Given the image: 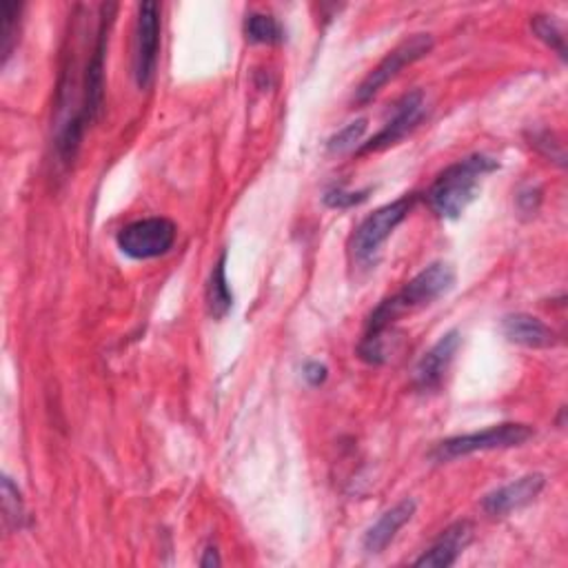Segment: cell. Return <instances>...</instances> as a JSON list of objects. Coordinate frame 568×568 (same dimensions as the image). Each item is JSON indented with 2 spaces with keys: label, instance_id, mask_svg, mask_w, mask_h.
I'll return each mask as SVG.
<instances>
[{
  "label": "cell",
  "instance_id": "1",
  "mask_svg": "<svg viewBox=\"0 0 568 568\" xmlns=\"http://www.w3.org/2000/svg\"><path fill=\"white\" fill-rule=\"evenodd\" d=\"M456 284V271L446 262H433L422 269L413 280H409L403 292L380 302L371 313L367 333L360 345V358L371 365H382L386 360V333L388 329L407 313L427 309L442 296H446Z\"/></svg>",
  "mask_w": 568,
  "mask_h": 568
},
{
  "label": "cell",
  "instance_id": "2",
  "mask_svg": "<svg viewBox=\"0 0 568 568\" xmlns=\"http://www.w3.org/2000/svg\"><path fill=\"white\" fill-rule=\"evenodd\" d=\"M497 166V160L484 153L469 156L456 164L446 166L427 194L431 209L444 220L460 218L467 211V207L478 198L482 178L493 174Z\"/></svg>",
  "mask_w": 568,
  "mask_h": 568
},
{
  "label": "cell",
  "instance_id": "3",
  "mask_svg": "<svg viewBox=\"0 0 568 568\" xmlns=\"http://www.w3.org/2000/svg\"><path fill=\"white\" fill-rule=\"evenodd\" d=\"M533 435H535V429L529 427V424L506 422V424H497V427H491V429H484V431H478V433H465V435L442 440L433 448L431 458L435 462H453L458 458L471 456V453L522 446Z\"/></svg>",
  "mask_w": 568,
  "mask_h": 568
},
{
  "label": "cell",
  "instance_id": "4",
  "mask_svg": "<svg viewBox=\"0 0 568 568\" xmlns=\"http://www.w3.org/2000/svg\"><path fill=\"white\" fill-rule=\"evenodd\" d=\"M416 202H418V196L407 194L403 198L380 207L369 218H365L349 245L354 260L358 264H369L378 256V251L386 243V238L405 222V218L411 213Z\"/></svg>",
  "mask_w": 568,
  "mask_h": 568
},
{
  "label": "cell",
  "instance_id": "5",
  "mask_svg": "<svg viewBox=\"0 0 568 568\" xmlns=\"http://www.w3.org/2000/svg\"><path fill=\"white\" fill-rule=\"evenodd\" d=\"M433 49V36L431 34H413L405 42L397 45L393 51H388L380 61L378 67L371 70V74L362 81V85L356 89V102L367 104L371 102L393 78L403 74L405 67H411L420 59Z\"/></svg>",
  "mask_w": 568,
  "mask_h": 568
},
{
  "label": "cell",
  "instance_id": "6",
  "mask_svg": "<svg viewBox=\"0 0 568 568\" xmlns=\"http://www.w3.org/2000/svg\"><path fill=\"white\" fill-rule=\"evenodd\" d=\"M119 249L134 260H151L164 256L176 243V224L166 218H145L121 230Z\"/></svg>",
  "mask_w": 568,
  "mask_h": 568
},
{
  "label": "cell",
  "instance_id": "7",
  "mask_svg": "<svg viewBox=\"0 0 568 568\" xmlns=\"http://www.w3.org/2000/svg\"><path fill=\"white\" fill-rule=\"evenodd\" d=\"M160 49V5L153 0L138 5L134 38V78L140 89L149 87L158 65Z\"/></svg>",
  "mask_w": 568,
  "mask_h": 568
},
{
  "label": "cell",
  "instance_id": "8",
  "mask_svg": "<svg viewBox=\"0 0 568 568\" xmlns=\"http://www.w3.org/2000/svg\"><path fill=\"white\" fill-rule=\"evenodd\" d=\"M427 116V98L422 91H413L405 96L400 102L395 104L393 119L382 127L380 134H375L367 145L360 147V153L380 151L395 143H400L407 134H411Z\"/></svg>",
  "mask_w": 568,
  "mask_h": 568
},
{
  "label": "cell",
  "instance_id": "9",
  "mask_svg": "<svg viewBox=\"0 0 568 568\" xmlns=\"http://www.w3.org/2000/svg\"><path fill=\"white\" fill-rule=\"evenodd\" d=\"M460 345V331H448L418 360L413 369V384L418 391H435L442 386Z\"/></svg>",
  "mask_w": 568,
  "mask_h": 568
},
{
  "label": "cell",
  "instance_id": "10",
  "mask_svg": "<svg viewBox=\"0 0 568 568\" xmlns=\"http://www.w3.org/2000/svg\"><path fill=\"white\" fill-rule=\"evenodd\" d=\"M544 484H546V478L542 473H531L516 482H508V484L491 491L482 499L484 514L491 518H504L508 514H514V510L529 506L542 493Z\"/></svg>",
  "mask_w": 568,
  "mask_h": 568
},
{
  "label": "cell",
  "instance_id": "11",
  "mask_svg": "<svg viewBox=\"0 0 568 568\" xmlns=\"http://www.w3.org/2000/svg\"><path fill=\"white\" fill-rule=\"evenodd\" d=\"M502 333L508 343L529 349H551L557 345V333L540 318L529 313H510L502 320Z\"/></svg>",
  "mask_w": 568,
  "mask_h": 568
},
{
  "label": "cell",
  "instance_id": "12",
  "mask_svg": "<svg viewBox=\"0 0 568 568\" xmlns=\"http://www.w3.org/2000/svg\"><path fill=\"white\" fill-rule=\"evenodd\" d=\"M473 538V529L469 522H456L442 531V535L435 540V544L424 551L418 559L416 566L420 568H446L458 561L462 551L469 546Z\"/></svg>",
  "mask_w": 568,
  "mask_h": 568
},
{
  "label": "cell",
  "instance_id": "13",
  "mask_svg": "<svg viewBox=\"0 0 568 568\" xmlns=\"http://www.w3.org/2000/svg\"><path fill=\"white\" fill-rule=\"evenodd\" d=\"M416 506H418L416 499L407 497L403 502H397L393 508H388L386 514L367 531L365 542H362L365 551L369 555L382 553L395 540L397 531H400L416 516Z\"/></svg>",
  "mask_w": 568,
  "mask_h": 568
},
{
  "label": "cell",
  "instance_id": "14",
  "mask_svg": "<svg viewBox=\"0 0 568 568\" xmlns=\"http://www.w3.org/2000/svg\"><path fill=\"white\" fill-rule=\"evenodd\" d=\"M207 307H209L211 318H215V320L224 318L234 307V294L230 287V280H226V251L220 254V258L211 271L209 284H207Z\"/></svg>",
  "mask_w": 568,
  "mask_h": 568
},
{
  "label": "cell",
  "instance_id": "15",
  "mask_svg": "<svg viewBox=\"0 0 568 568\" xmlns=\"http://www.w3.org/2000/svg\"><path fill=\"white\" fill-rule=\"evenodd\" d=\"M21 16H23V5L18 3H0V65H8L12 59V53L18 42L21 34Z\"/></svg>",
  "mask_w": 568,
  "mask_h": 568
},
{
  "label": "cell",
  "instance_id": "16",
  "mask_svg": "<svg viewBox=\"0 0 568 568\" xmlns=\"http://www.w3.org/2000/svg\"><path fill=\"white\" fill-rule=\"evenodd\" d=\"M245 34L249 42H258V45H277L284 40V32L280 23L273 16L258 14V12L247 16Z\"/></svg>",
  "mask_w": 568,
  "mask_h": 568
},
{
  "label": "cell",
  "instance_id": "17",
  "mask_svg": "<svg viewBox=\"0 0 568 568\" xmlns=\"http://www.w3.org/2000/svg\"><path fill=\"white\" fill-rule=\"evenodd\" d=\"M531 29L535 32V36L542 42H546L559 55L561 61H566V38H564V32L551 16H542V14L533 16Z\"/></svg>",
  "mask_w": 568,
  "mask_h": 568
},
{
  "label": "cell",
  "instance_id": "18",
  "mask_svg": "<svg viewBox=\"0 0 568 568\" xmlns=\"http://www.w3.org/2000/svg\"><path fill=\"white\" fill-rule=\"evenodd\" d=\"M3 516L5 522L14 529H21L25 522V504L18 486L12 482V478H3Z\"/></svg>",
  "mask_w": 568,
  "mask_h": 568
},
{
  "label": "cell",
  "instance_id": "19",
  "mask_svg": "<svg viewBox=\"0 0 568 568\" xmlns=\"http://www.w3.org/2000/svg\"><path fill=\"white\" fill-rule=\"evenodd\" d=\"M365 129H367V121H365V119H360V121L347 125L343 132H337V134L329 140V151L343 153V151L354 149V147L360 143Z\"/></svg>",
  "mask_w": 568,
  "mask_h": 568
},
{
  "label": "cell",
  "instance_id": "20",
  "mask_svg": "<svg viewBox=\"0 0 568 568\" xmlns=\"http://www.w3.org/2000/svg\"><path fill=\"white\" fill-rule=\"evenodd\" d=\"M369 192H347L345 187H333L324 194V202L333 209H347L367 200Z\"/></svg>",
  "mask_w": 568,
  "mask_h": 568
},
{
  "label": "cell",
  "instance_id": "21",
  "mask_svg": "<svg viewBox=\"0 0 568 568\" xmlns=\"http://www.w3.org/2000/svg\"><path fill=\"white\" fill-rule=\"evenodd\" d=\"M540 200H542V192L540 189H533V187H527L524 192H520L518 196V205L524 213H535L538 207H540Z\"/></svg>",
  "mask_w": 568,
  "mask_h": 568
},
{
  "label": "cell",
  "instance_id": "22",
  "mask_svg": "<svg viewBox=\"0 0 568 568\" xmlns=\"http://www.w3.org/2000/svg\"><path fill=\"white\" fill-rule=\"evenodd\" d=\"M326 367L324 365H320V362H309L307 367H305V371H302V378L311 384V386H320V384H324V380H326Z\"/></svg>",
  "mask_w": 568,
  "mask_h": 568
},
{
  "label": "cell",
  "instance_id": "23",
  "mask_svg": "<svg viewBox=\"0 0 568 568\" xmlns=\"http://www.w3.org/2000/svg\"><path fill=\"white\" fill-rule=\"evenodd\" d=\"M200 566H205V568H211V566H220V557H218V551H215L213 546H209V548L205 551V557L200 559Z\"/></svg>",
  "mask_w": 568,
  "mask_h": 568
}]
</instances>
